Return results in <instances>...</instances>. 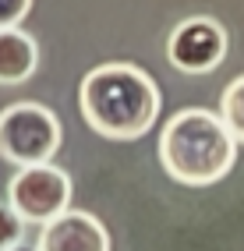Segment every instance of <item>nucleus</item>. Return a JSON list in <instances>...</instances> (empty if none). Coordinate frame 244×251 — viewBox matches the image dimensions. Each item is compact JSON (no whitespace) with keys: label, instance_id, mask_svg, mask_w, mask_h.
Here are the masks:
<instances>
[{"label":"nucleus","instance_id":"423d86ee","mask_svg":"<svg viewBox=\"0 0 244 251\" xmlns=\"http://www.w3.org/2000/svg\"><path fill=\"white\" fill-rule=\"evenodd\" d=\"M39 251H110V233L106 226L85 209H68L46 223L39 233Z\"/></svg>","mask_w":244,"mask_h":251},{"label":"nucleus","instance_id":"7ed1b4c3","mask_svg":"<svg viewBox=\"0 0 244 251\" xmlns=\"http://www.w3.org/2000/svg\"><path fill=\"white\" fill-rule=\"evenodd\" d=\"M60 149V121L43 103H11L0 110V156L14 166L53 163Z\"/></svg>","mask_w":244,"mask_h":251},{"label":"nucleus","instance_id":"39448f33","mask_svg":"<svg viewBox=\"0 0 244 251\" xmlns=\"http://www.w3.org/2000/svg\"><path fill=\"white\" fill-rule=\"evenodd\" d=\"M167 57L184 75H209L226 57V28L216 18H188L167 39Z\"/></svg>","mask_w":244,"mask_h":251},{"label":"nucleus","instance_id":"f257e3e1","mask_svg":"<svg viewBox=\"0 0 244 251\" xmlns=\"http://www.w3.org/2000/svg\"><path fill=\"white\" fill-rule=\"evenodd\" d=\"M78 110L96 135L135 142L156 124L159 89L135 64H99L81 78Z\"/></svg>","mask_w":244,"mask_h":251},{"label":"nucleus","instance_id":"6e6552de","mask_svg":"<svg viewBox=\"0 0 244 251\" xmlns=\"http://www.w3.org/2000/svg\"><path fill=\"white\" fill-rule=\"evenodd\" d=\"M220 117H223V124L230 127V135L237 142H244V75L226 85V92L220 99Z\"/></svg>","mask_w":244,"mask_h":251},{"label":"nucleus","instance_id":"f03ea898","mask_svg":"<svg viewBox=\"0 0 244 251\" xmlns=\"http://www.w3.org/2000/svg\"><path fill=\"white\" fill-rule=\"evenodd\" d=\"M159 159L173 180L205 188L230 174L237 159V138L220 113L188 106L173 113L159 135Z\"/></svg>","mask_w":244,"mask_h":251},{"label":"nucleus","instance_id":"9d476101","mask_svg":"<svg viewBox=\"0 0 244 251\" xmlns=\"http://www.w3.org/2000/svg\"><path fill=\"white\" fill-rule=\"evenodd\" d=\"M28 11L32 0H0V28H18Z\"/></svg>","mask_w":244,"mask_h":251},{"label":"nucleus","instance_id":"20e7f679","mask_svg":"<svg viewBox=\"0 0 244 251\" xmlns=\"http://www.w3.org/2000/svg\"><path fill=\"white\" fill-rule=\"evenodd\" d=\"M11 209L22 216L25 223H53L57 216L68 212L71 202V177L53 163L43 166H22L7 184Z\"/></svg>","mask_w":244,"mask_h":251},{"label":"nucleus","instance_id":"1a4fd4ad","mask_svg":"<svg viewBox=\"0 0 244 251\" xmlns=\"http://www.w3.org/2000/svg\"><path fill=\"white\" fill-rule=\"evenodd\" d=\"M22 237H25V220L11 205H0V251L18 248Z\"/></svg>","mask_w":244,"mask_h":251},{"label":"nucleus","instance_id":"9b49d317","mask_svg":"<svg viewBox=\"0 0 244 251\" xmlns=\"http://www.w3.org/2000/svg\"><path fill=\"white\" fill-rule=\"evenodd\" d=\"M11 251H39V248H28V244H18V248H11Z\"/></svg>","mask_w":244,"mask_h":251},{"label":"nucleus","instance_id":"0eeeda50","mask_svg":"<svg viewBox=\"0 0 244 251\" xmlns=\"http://www.w3.org/2000/svg\"><path fill=\"white\" fill-rule=\"evenodd\" d=\"M39 64L36 39L22 28H0V85H22Z\"/></svg>","mask_w":244,"mask_h":251}]
</instances>
